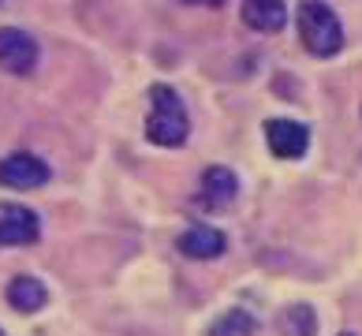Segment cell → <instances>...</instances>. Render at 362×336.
Instances as JSON below:
<instances>
[{"label":"cell","instance_id":"10","mask_svg":"<svg viewBox=\"0 0 362 336\" xmlns=\"http://www.w3.org/2000/svg\"><path fill=\"white\" fill-rule=\"evenodd\" d=\"M8 303H11V311H19V314H37L49 303V288L37 277H16L8 284Z\"/></svg>","mask_w":362,"mask_h":336},{"label":"cell","instance_id":"9","mask_svg":"<svg viewBox=\"0 0 362 336\" xmlns=\"http://www.w3.org/2000/svg\"><path fill=\"white\" fill-rule=\"evenodd\" d=\"M243 23L258 34H276L288 23L284 0H243Z\"/></svg>","mask_w":362,"mask_h":336},{"label":"cell","instance_id":"7","mask_svg":"<svg viewBox=\"0 0 362 336\" xmlns=\"http://www.w3.org/2000/svg\"><path fill=\"white\" fill-rule=\"evenodd\" d=\"M235 195H239V176L228 165H213V168L202 172V183H198V202H202V209H228Z\"/></svg>","mask_w":362,"mask_h":336},{"label":"cell","instance_id":"4","mask_svg":"<svg viewBox=\"0 0 362 336\" xmlns=\"http://www.w3.org/2000/svg\"><path fill=\"white\" fill-rule=\"evenodd\" d=\"M42 236V221L19 202H0V247H30Z\"/></svg>","mask_w":362,"mask_h":336},{"label":"cell","instance_id":"16","mask_svg":"<svg viewBox=\"0 0 362 336\" xmlns=\"http://www.w3.org/2000/svg\"><path fill=\"white\" fill-rule=\"evenodd\" d=\"M0 336H4V332H0Z\"/></svg>","mask_w":362,"mask_h":336},{"label":"cell","instance_id":"8","mask_svg":"<svg viewBox=\"0 0 362 336\" xmlns=\"http://www.w3.org/2000/svg\"><path fill=\"white\" fill-rule=\"evenodd\" d=\"M224 247H228L224 232H217V228H209V224H194L180 236V254H187V258H194V262L221 258Z\"/></svg>","mask_w":362,"mask_h":336},{"label":"cell","instance_id":"5","mask_svg":"<svg viewBox=\"0 0 362 336\" xmlns=\"http://www.w3.org/2000/svg\"><path fill=\"white\" fill-rule=\"evenodd\" d=\"M49 165L34 153H11L0 161V187H11V191H34V187L49 183Z\"/></svg>","mask_w":362,"mask_h":336},{"label":"cell","instance_id":"11","mask_svg":"<svg viewBox=\"0 0 362 336\" xmlns=\"http://www.w3.org/2000/svg\"><path fill=\"white\" fill-rule=\"evenodd\" d=\"M276 325H280L284 336H314L317 332V314H314V306L295 303V306H288V311L280 314Z\"/></svg>","mask_w":362,"mask_h":336},{"label":"cell","instance_id":"6","mask_svg":"<svg viewBox=\"0 0 362 336\" xmlns=\"http://www.w3.org/2000/svg\"><path fill=\"white\" fill-rule=\"evenodd\" d=\"M265 142H269V153L280 157V161H295L306 153V146H310V131H306L303 124H295V120H265Z\"/></svg>","mask_w":362,"mask_h":336},{"label":"cell","instance_id":"1","mask_svg":"<svg viewBox=\"0 0 362 336\" xmlns=\"http://www.w3.org/2000/svg\"><path fill=\"white\" fill-rule=\"evenodd\" d=\"M146 139L153 146H165V150H176L191 139V116H187L180 93L157 83L150 90V116H146Z\"/></svg>","mask_w":362,"mask_h":336},{"label":"cell","instance_id":"14","mask_svg":"<svg viewBox=\"0 0 362 336\" xmlns=\"http://www.w3.org/2000/svg\"><path fill=\"white\" fill-rule=\"evenodd\" d=\"M340 336H351V332H340Z\"/></svg>","mask_w":362,"mask_h":336},{"label":"cell","instance_id":"13","mask_svg":"<svg viewBox=\"0 0 362 336\" xmlns=\"http://www.w3.org/2000/svg\"><path fill=\"white\" fill-rule=\"evenodd\" d=\"M183 4H202V8H221L224 0H183Z\"/></svg>","mask_w":362,"mask_h":336},{"label":"cell","instance_id":"3","mask_svg":"<svg viewBox=\"0 0 362 336\" xmlns=\"http://www.w3.org/2000/svg\"><path fill=\"white\" fill-rule=\"evenodd\" d=\"M42 49L19 26H0V71L8 75H34Z\"/></svg>","mask_w":362,"mask_h":336},{"label":"cell","instance_id":"2","mask_svg":"<svg viewBox=\"0 0 362 336\" xmlns=\"http://www.w3.org/2000/svg\"><path fill=\"white\" fill-rule=\"evenodd\" d=\"M299 37H303L310 57H337L344 49L340 16L325 0H303L299 4Z\"/></svg>","mask_w":362,"mask_h":336},{"label":"cell","instance_id":"12","mask_svg":"<svg viewBox=\"0 0 362 336\" xmlns=\"http://www.w3.org/2000/svg\"><path fill=\"white\" fill-rule=\"evenodd\" d=\"M258 321H254L247 311H228L209 325V336H254Z\"/></svg>","mask_w":362,"mask_h":336},{"label":"cell","instance_id":"15","mask_svg":"<svg viewBox=\"0 0 362 336\" xmlns=\"http://www.w3.org/2000/svg\"><path fill=\"white\" fill-rule=\"evenodd\" d=\"M0 4H4V0H0Z\"/></svg>","mask_w":362,"mask_h":336}]
</instances>
